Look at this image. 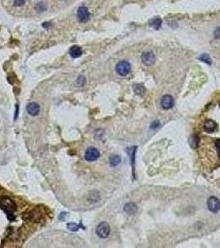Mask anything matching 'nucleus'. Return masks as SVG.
<instances>
[{
	"instance_id": "f257e3e1",
	"label": "nucleus",
	"mask_w": 220,
	"mask_h": 248,
	"mask_svg": "<svg viewBox=\"0 0 220 248\" xmlns=\"http://www.w3.org/2000/svg\"><path fill=\"white\" fill-rule=\"evenodd\" d=\"M0 208L7 214V218L9 220H14V212L17 210V205L10 198L3 197L0 199Z\"/></svg>"
},
{
	"instance_id": "f03ea898",
	"label": "nucleus",
	"mask_w": 220,
	"mask_h": 248,
	"mask_svg": "<svg viewBox=\"0 0 220 248\" xmlns=\"http://www.w3.org/2000/svg\"><path fill=\"white\" fill-rule=\"evenodd\" d=\"M116 71L121 76H126L131 71V65L127 61H122L117 63L116 66Z\"/></svg>"
},
{
	"instance_id": "7ed1b4c3",
	"label": "nucleus",
	"mask_w": 220,
	"mask_h": 248,
	"mask_svg": "<svg viewBox=\"0 0 220 248\" xmlns=\"http://www.w3.org/2000/svg\"><path fill=\"white\" fill-rule=\"evenodd\" d=\"M110 233V227L105 222L100 223L96 227V234L100 238H106Z\"/></svg>"
},
{
	"instance_id": "20e7f679",
	"label": "nucleus",
	"mask_w": 220,
	"mask_h": 248,
	"mask_svg": "<svg viewBox=\"0 0 220 248\" xmlns=\"http://www.w3.org/2000/svg\"><path fill=\"white\" fill-rule=\"evenodd\" d=\"M90 13L85 6H81L77 10V18L80 22H85L90 20Z\"/></svg>"
},
{
	"instance_id": "39448f33",
	"label": "nucleus",
	"mask_w": 220,
	"mask_h": 248,
	"mask_svg": "<svg viewBox=\"0 0 220 248\" xmlns=\"http://www.w3.org/2000/svg\"><path fill=\"white\" fill-rule=\"evenodd\" d=\"M208 208L213 213H218L220 210V201L216 197H210L207 201Z\"/></svg>"
},
{
	"instance_id": "423d86ee",
	"label": "nucleus",
	"mask_w": 220,
	"mask_h": 248,
	"mask_svg": "<svg viewBox=\"0 0 220 248\" xmlns=\"http://www.w3.org/2000/svg\"><path fill=\"white\" fill-rule=\"evenodd\" d=\"M100 152L94 147H90L86 150L85 158L87 161H94L100 157Z\"/></svg>"
},
{
	"instance_id": "0eeeda50",
	"label": "nucleus",
	"mask_w": 220,
	"mask_h": 248,
	"mask_svg": "<svg viewBox=\"0 0 220 248\" xmlns=\"http://www.w3.org/2000/svg\"><path fill=\"white\" fill-rule=\"evenodd\" d=\"M141 61L146 66H152L156 61V56L151 52H145L141 55Z\"/></svg>"
},
{
	"instance_id": "6e6552de",
	"label": "nucleus",
	"mask_w": 220,
	"mask_h": 248,
	"mask_svg": "<svg viewBox=\"0 0 220 248\" xmlns=\"http://www.w3.org/2000/svg\"><path fill=\"white\" fill-rule=\"evenodd\" d=\"M24 217L25 219H28V220L33 221V222H39L42 218V214L39 211L34 210L27 214H25Z\"/></svg>"
},
{
	"instance_id": "1a4fd4ad",
	"label": "nucleus",
	"mask_w": 220,
	"mask_h": 248,
	"mask_svg": "<svg viewBox=\"0 0 220 248\" xmlns=\"http://www.w3.org/2000/svg\"><path fill=\"white\" fill-rule=\"evenodd\" d=\"M174 105V99L171 95L166 94L162 97V107L164 109H170Z\"/></svg>"
},
{
	"instance_id": "9d476101",
	"label": "nucleus",
	"mask_w": 220,
	"mask_h": 248,
	"mask_svg": "<svg viewBox=\"0 0 220 248\" xmlns=\"http://www.w3.org/2000/svg\"><path fill=\"white\" fill-rule=\"evenodd\" d=\"M27 111L31 116H37L40 113V106L38 103L35 102L28 103L27 106Z\"/></svg>"
},
{
	"instance_id": "9b49d317",
	"label": "nucleus",
	"mask_w": 220,
	"mask_h": 248,
	"mask_svg": "<svg viewBox=\"0 0 220 248\" xmlns=\"http://www.w3.org/2000/svg\"><path fill=\"white\" fill-rule=\"evenodd\" d=\"M125 213L128 215H133L138 211V206L134 203H127L123 208Z\"/></svg>"
},
{
	"instance_id": "f8f14e48",
	"label": "nucleus",
	"mask_w": 220,
	"mask_h": 248,
	"mask_svg": "<svg viewBox=\"0 0 220 248\" xmlns=\"http://www.w3.org/2000/svg\"><path fill=\"white\" fill-rule=\"evenodd\" d=\"M217 128V124L215 122H213V120H208L205 122L204 123V131H207V132H213L214 131V130L216 129Z\"/></svg>"
},
{
	"instance_id": "ddd939ff",
	"label": "nucleus",
	"mask_w": 220,
	"mask_h": 248,
	"mask_svg": "<svg viewBox=\"0 0 220 248\" xmlns=\"http://www.w3.org/2000/svg\"><path fill=\"white\" fill-rule=\"evenodd\" d=\"M70 55H71L73 58H77L82 55V50L79 46H73L70 49Z\"/></svg>"
},
{
	"instance_id": "4468645a",
	"label": "nucleus",
	"mask_w": 220,
	"mask_h": 248,
	"mask_svg": "<svg viewBox=\"0 0 220 248\" xmlns=\"http://www.w3.org/2000/svg\"><path fill=\"white\" fill-rule=\"evenodd\" d=\"M162 19L160 17H154L151 20L149 21V25L151 26V28H155V29H159L162 26Z\"/></svg>"
},
{
	"instance_id": "2eb2a0df",
	"label": "nucleus",
	"mask_w": 220,
	"mask_h": 248,
	"mask_svg": "<svg viewBox=\"0 0 220 248\" xmlns=\"http://www.w3.org/2000/svg\"><path fill=\"white\" fill-rule=\"evenodd\" d=\"M122 159L118 155H113L110 156L109 158V163L112 166H117V165H119L121 163Z\"/></svg>"
},
{
	"instance_id": "dca6fc26",
	"label": "nucleus",
	"mask_w": 220,
	"mask_h": 248,
	"mask_svg": "<svg viewBox=\"0 0 220 248\" xmlns=\"http://www.w3.org/2000/svg\"><path fill=\"white\" fill-rule=\"evenodd\" d=\"M133 90H134L135 93L139 95H142L145 93V87L142 84H136L135 85H133Z\"/></svg>"
},
{
	"instance_id": "f3484780",
	"label": "nucleus",
	"mask_w": 220,
	"mask_h": 248,
	"mask_svg": "<svg viewBox=\"0 0 220 248\" xmlns=\"http://www.w3.org/2000/svg\"><path fill=\"white\" fill-rule=\"evenodd\" d=\"M199 59H200V61H204V63H206V64H208V65H211L212 64V61H211V58L210 57V55H208V54H202V55H200V57H199Z\"/></svg>"
},
{
	"instance_id": "a211bd4d",
	"label": "nucleus",
	"mask_w": 220,
	"mask_h": 248,
	"mask_svg": "<svg viewBox=\"0 0 220 248\" xmlns=\"http://www.w3.org/2000/svg\"><path fill=\"white\" fill-rule=\"evenodd\" d=\"M79 227H80V226L78 225V224H76V223H69L67 224V228L71 232L78 231L79 229Z\"/></svg>"
},
{
	"instance_id": "6ab92c4d",
	"label": "nucleus",
	"mask_w": 220,
	"mask_h": 248,
	"mask_svg": "<svg viewBox=\"0 0 220 248\" xmlns=\"http://www.w3.org/2000/svg\"><path fill=\"white\" fill-rule=\"evenodd\" d=\"M85 83L86 79L84 76L80 75L78 77V79H77V84H79V86H84L85 84Z\"/></svg>"
},
{
	"instance_id": "aec40b11",
	"label": "nucleus",
	"mask_w": 220,
	"mask_h": 248,
	"mask_svg": "<svg viewBox=\"0 0 220 248\" xmlns=\"http://www.w3.org/2000/svg\"><path fill=\"white\" fill-rule=\"evenodd\" d=\"M25 4V0H14V5L15 6H22Z\"/></svg>"
},
{
	"instance_id": "412c9836",
	"label": "nucleus",
	"mask_w": 220,
	"mask_h": 248,
	"mask_svg": "<svg viewBox=\"0 0 220 248\" xmlns=\"http://www.w3.org/2000/svg\"><path fill=\"white\" fill-rule=\"evenodd\" d=\"M215 147H216L218 152H219V154L220 157V140H217V141H215Z\"/></svg>"
},
{
	"instance_id": "4be33fe9",
	"label": "nucleus",
	"mask_w": 220,
	"mask_h": 248,
	"mask_svg": "<svg viewBox=\"0 0 220 248\" xmlns=\"http://www.w3.org/2000/svg\"><path fill=\"white\" fill-rule=\"evenodd\" d=\"M214 37L217 39L220 38V28H217L216 31H215V33H214Z\"/></svg>"
},
{
	"instance_id": "5701e85b",
	"label": "nucleus",
	"mask_w": 220,
	"mask_h": 248,
	"mask_svg": "<svg viewBox=\"0 0 220 248\" xmlns=\"http://www.w3.org/2000/svg\"><path fill=\"white\" fill-rule=\"evenodd\" d=\"M151 125H155V126H151V128H156V127H158L159 122H157V121H156L155 123H153L151 124Z\"/></svg>"
},
{
	"instance_id": "b1692460",
	"label": "nucleus",
	"mask_w": 220,
	"mask_h": 248,
	"mask_svg": "<svg viewBox=\"0 0 220 248\" xmlns=\"http://www.w3.org/2000/svg\"><path fill=\"white\" fill-rule=\"evenodd\" d=\"M17 114H18V106L17 105V108H16V115H15V119L17 117Z\"/></svg>"
}]
</instances>
